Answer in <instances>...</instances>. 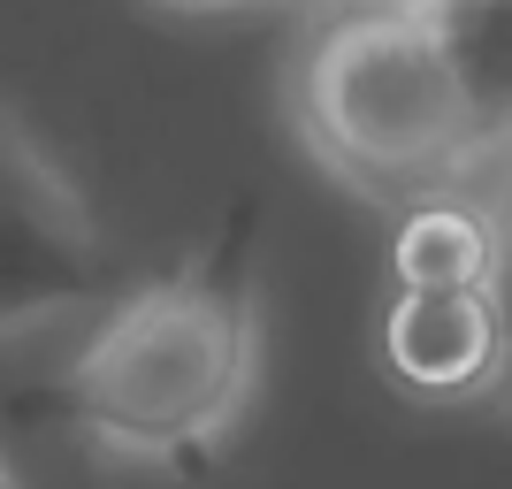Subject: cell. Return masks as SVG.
Wrapping results in <instances>:
<instances>
[{
    "mask_svg": "<svg viewBox=\"0 0 512 489\" xmlns=\"http://www.w3.org/2000/svg\"><path fill=\"white\" fill-rule=\"evenodd\" d=\"M115 253L69 176L0 107V337L62 321L77 306H115Z\"/></svg>",
    "mask_w": 512,
    "mask_h": 489,
    "instance_id": "3957f363",
    "label": "cell"
},
{
    "mask_svg": "<svg viewBox=\"0 0 512 489\" xmlns=\"http://www.w3.org/2000/svg\"><path fill=\"white\" fill-rule=\"evenodd\" d=\"M383 367L413 398H474L497 390L505 367V314L497 291H390Z\"/></svg>",
    "mask_w": 512,
    "mask_h": 489,
    "instance_id": "277c9868",
    "label": "cell"
},
{
    "mask_svg": "<svg viewBox=\"0 0 512 489\" xmlns=\"http://www.w3.org/2000/svg\"><path fill=\"white\" fill-rule=\"evenodd\" d=\"M436 31L482 153L512 146V0H413Z\"/></svg>",
    "mask_w": 512,
    "mask_h": 489,
    "instance_id": "5b68a950",
    "label": "cell"
},
{
    "mask_svg": "<svg viewBox=\"0 0 512 489\" xmlns=\"http://www.w3.org/2000/svg\"><path fill=\"white\" fill-rule=\"evenodd\" d=\"M490 291H497V314H505V367H497L490 398L512 405V199L497 207V283H490Z\"/></svg>",
    "mask_w": 512,
    "mask_h": 489,
    "instance_id": "52a82bcc",
    "label": "cell"
},
{
    "mask_svg": "<svg viewBox=\"0 0 512 489\" xmlns=\"http://www.w3.org/2000/svg\"><path fill=\"white\" fill-rule=\"evenodd\" d=\"M390 276L398 291H490L497 283V214L467 199H413L390 237Z\"/></svg>",
    "mask_w": 512,
    "mask_h": 489,
    "instance_id": "8992f818",
    "label": "cell"
},
{
    "mask_svg": "<svg viewBox=\"0 0 512 489\" xmlns=\"http://www.w3.org/2000/svg\"><path fill=\"white\" fill-rule=\"evenodd\" d=\"M0 489H16V482H8V467H0Z\"/></svg>",
    "mask_w": 512,
    "mask_h": 489,
    "instance_id": "ba28073f",
    "label": "cell"
},
{
    "mask_svg": "<svg viewBox=\"0 0 512 489\" xmlns=\"http://www.w3.org/2000/svg\"><path fill=\"white\" fill-rule=\"evenodd\" d=\"M253 207L222 222L192 268L138 283L100 314L62 375V413L130 459H192L253 390Z\"/></svg>",
    "mask_w": 512,
    "mask_h": 489,
    "instance_id": "6da1fadb",
    "label": "cell"
},
{
    "mask_svg": "<svg viewBox=\"0 0 512 489\" xmlns=\"http://www.w3.org/2000/svg\"><path fill=\"white\" fill-rule=\"evenodd\" d=\"M299 115L306 138L337 161V176L398 207L451 192L482 161L459 77L413 0H383L321 31L299 77Z\"/></svg>",
    "mask_w": 512,
    "mask_h": 489,
    "instance_id": "7a4b0ae2",
    "label": "cell"
},
{
    "mask_svg": "<svg viewBox=\"0 0 512 489\" xmlns=\"http://www.w3.org/2000/svg\"><path fill=\"white\" fill-rule=\"evenodd\" d=\"M192 8H214V0H192Z\"/></svg>",
    "mask_w": 512,
    "mask_h": 489,
    "instance_id": "9c48e42d",
    "label": "cell"
}]
</instances>
